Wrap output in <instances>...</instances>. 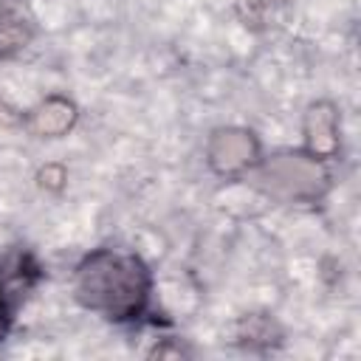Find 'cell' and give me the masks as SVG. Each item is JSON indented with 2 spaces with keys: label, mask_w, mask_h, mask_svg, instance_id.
<instances>
[{
  "label": "cell",
  "mask_w": 361,
  "mask_h": 361,
  "mask_svg": "<svg viewBox=\"0 0 361 361\" xmlns=\"http://www.w3.org/2000/svg\"><path fill=\"white\" fill-rule=\"evenodd\" d=\"M73 299L110 324H138L152 310V271L135 251L96 248L73 268Z\"/></svg>",
  "instance_id": "6da1fadb"
},
{
  "label": "cell",
  "mask_w": 361,
  "mask_h": 361,
  "mask_svg": "<svg viewBox=\"0 0 361 361\" xmlns=\"http://www.w3.org/2000/svg\"><path fill=\"white\" fill-rule=\"evenodd\" d=\"M257 186L282 203H316L330 189V172L322 161L302 149H285L271 158H259Z\"/></svg>",
  "instance_id": "7a4b0ae2"
},
{
  "label": "cell",
  "mask_w": 361,
  "mask_h": 361,
  "mask_svg": "<svg viewBox=\"0 0 361 361\" xmlns=\"http://www.w3.org/2000/svg\"><path fill=\"white\" fill-rule=\"evenodd\" d=\"M42 265L28 248H14L0 257V341L8 338L17 310L42 279Z\"/></svg>",
  "instance_id": "3957f363"
},
{
  "label": "cell",
  "mask_w": 361,
  "mask_h": 361,
  "mask_svg": "<svg viewBox=\"0 0 361 361\" xmlns=\"http://www.w3.org/2000/svg\"><path fill=\"white\" fill-rule=\"evenodd\" d=\"M206 164L220 178H234L254 169L262 158V144L248 127H217L203 147Z\"/></svg>",
  "instance_id": "277c9868"
},
{
  "label": "cell",
  "mask_w": 361,
  "mask_h": 361,
  "mask_svg": "<svg viewBox=\"0 0 361 361\" xmlns=\"http://www.w3.org/2000/svg\"><path fill=\"white\" fill-rule=\"evenodd\" d=\"M341 149V118L338 107L327 99L307 104L302 116V152L327 164Z\"/></svg>",
  "instance_id": "5b68a950"
},
{
  "label": "cell",
  "mask_w": 361,
  "mask_h": 361,
  "mask_svg": "<svg viewBox=\"0 0 361 361\" xmlns=\"http://www.w3.org/2000/svg\"><path fill=\"white\" fill-rule=\"evenodd\" d=\"M76 121H79V107L73 99L62 93H51L23 113V127L34 138H62L76 127Z\"/></svg>",
  "instance_id": "8992f818"
},
{
  "label": "cell",
  "mask_w": 361,
  "mask_h": 361,
  "mask_svg": "<svg viewBox=\"0 0 361 361\" xmlns=\"http://www.w3.org/2000/svg\"><path fill=\"white\" fill-rule=\"evenodd\" d=\"M293 0H237V17L251 31H268L282 23Z\"/></svg>",
  "instance_id": "52a82bcc"
},
{
  "label": "cell",
  "mask_w": 361,
  "mask_h": 361,
  "mask_svg": "<svg viewBox=\"0 0 361 361\" xmlns=\"http://www.w3.org/2000/svg\"><path fill=\"white\" fill-rule=\"evenodd\" d=\"M234 338L237 344L248 347V350H271L274 344L282 341V330L279 324L271 319V316H262V313H251V316H243L237 322V330H234Z\"/></svg>",
  "instance_id": "ba28073f"
},
{
  "label": "cell",
  "mask_w": 361,
  "mask_h": 361,
  "mask_svg": "<svg viewBox=\"0 0 361 361\" xmlns=\"http://www.w3.org/2000/svg\"><path fill=\"white\" fill-rule=\"evenodd\" d=\"M31 39H34V25L28 17H23L17 11L0 14V62L25 51L31 45Z\"/></svg>",
  "instance_id": "9c48e42d"
},
{
  "label": "cell",
  "mask_w": 361,
  "mask_h": 361,
  "mask_svg": "<svg viewBox=\"0 0 361 361\" xmlns=\"http://www.w3.org/2000/svg\"><path fill=\"white\" fill-rule=\"evenodd\" d=\"M37 186L45 189V192L59 195V192L68 186V169H65L62 164H45V166H39V172H37Z\"/></svg>",
  "instance_id": "30bf717a"
},
{
  "label": "cell",
  "mask_w": 361,
  "mask_h": 361,
  "mask_svg": "<svg viewBox=\"0 0 361 361\" xmlns=\"http://www.w3.org/2000/svg\"><path fill=\"white\" fill-rule=\"evenodd\" d=\"M0 127H23V110L0 96Z\"/></svg>",
  "instance_id": "8fae6325"
}]
</instances>
